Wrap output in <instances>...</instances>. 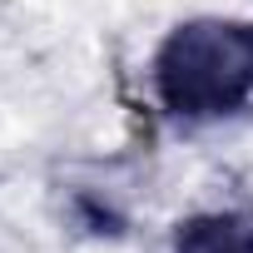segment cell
I'll return each instance as SVG.
<instances>
[{"label":"cell","instance_id":"obj_1","mask_svg":"<svg viewBox=\"0 0 253 253\" xmlns=\"http://www.w3.org/2000/svg\"><path fill=\"white\" fill-rule=\"evenodd\" d=\"M154 94L174 119H223L253 99V25L199 15L174 25L149 65Z\"/></svg>","mask_w":253,"mask_h":253},{"label":"cell","instance_id":"obj_2","mask_svg":"<svg viewBox=\"0 0 253 253\" xmlns=\"http://www.w3.org/2000/svg\"><path fill=\"white\" fill-rule=\"evenodd\" d=\"M174 253H253V213L248 209L194 213L174 228Z\"/></svg>","mask_w":253,"mask_h":253}]
</instances>
